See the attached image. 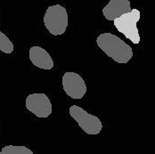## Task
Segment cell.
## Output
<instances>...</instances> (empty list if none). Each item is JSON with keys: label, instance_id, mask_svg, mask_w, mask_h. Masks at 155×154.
<instances>
[{"label": "cell", "instance_id": "obj_1", "mask_svg": "<svg viewBox=\"0 0 155 154\" xmlns=\"http://www.w3.org/2000/svg\"><path fill=\"white\" fill-rule=\"evenodd\" d=\"M97 46L107 56L118 63H127L133 57V50L121 38L111 33L100 34L96 38Z\"/></svg>", "mask_w": 155, "mask_h": 154}, {"label": "cell", "instance_id": "obj_2", "mask_svg": "<svg viewBox=\"0 0 155 154\" xmlns=\"http://www.w3.org/2000/svg\"><path fill=\"white\" fill-rule=\"evenodd\" d=\"M44 24L52 35H62L68 27L66 8L58 4L49 6L44 16Z\"/></svg>", "mask_w": 155, "mask_h": 154}, {"label": "cell", "instance_id": "obj_3", "mask_svg": "<svg viewBox=\"0 0 155 154\" xmlns=\"http://www.w3.org/2000/svg\"><path fill=\"white\" fill-rule=\"evenodd\" d=\"M140 15L139 10L132 9L130 13L125 14L114 21V26L116 29L133 44H138L140 42V35L137 27V23L140 20Z\"/></svg>", "mask_w": 155, "mask_h": 154}, {"label": "cell", "instance_id": "obj_4", "mask_svg": "<svg viewBox=\"0 0 155 154\" xmlns=\"http://www.w3.org/2000/svg\"><path fill=\"white\" fill-rule=\"evenodd\" d=\"M70 115L87 135H98L103 129V124L99 118L89 114L78 105H72L70 108Z\"/></svg>", "mask_w": 155, "mask_h": 154}, {"label": "cell", "instance_id": "obj_5", "mask_svg": "<svg viewBox=\"0 0 155 154\" xmlns=\"http://www.w3.org/2000/svg\"><path fill=\"white\" fill-rule=\"evenodd\" d=\"M64 92L72 99H81L87 93V86L83 77L75 72H65L62 76Z\"/></svg>", "mask_w": 155, "mask_h": 154}, {"label": "cell", "instance_id": "obj_6", "mask_svg": "<svg viewBox=\"0 0 155 154\" xmlns=\"http://www.w3.org/2000/svg\"><path fill=\"white\" fill-rule=\"evenodd\" d=\"M26 108L38 118H47L52 113V103L45 93H31L28 95Z\"/></svg>", "mask_w": 155, "mask_h": 154}, {"label": "cell", "instance_id": "obj_7", "mask_svg": "<svg viewBox=\"0 0 155 154\" xmlns=\"http://www.w3.org/2000/svg\"><path fill=\"white\" fill-rule=\"evenodd\" d=\"M131 11L129 0H110L103 9V14L108 21H114L117 18Z\"/></svg>", "mask_w": 155, "mask_h": 154}, {"label": "cell", "instance_id": "obj_8", "mask_svg": "<svg viewBox=\"0 0 155 154\" xmlns=\"http://www.w3.org/2000/svg\"><path fill=\"white\" fill-rule=\"evenodd\" d=\"M30 60L32 64L42 70H52L54 61L46 49L40 46H32L30 49Z\"/></svg>", "mask_w": 155, "mask_h": 154}, {"label": "cell", "instance_id": "obj_9", "mask_svg": "<svg viewBox=\"0 0 155 154\" xmlns=\"http://www.w3.org/2000/svg\"><path fill=\"white\" fill-rule=\"evenodd\" d=\"M0 154H34L33 152L25 146H15V145H7L4 147Z\"/></svg>", "mask_w": 155, "mask_h": 154}, {"label": "cell", "instance_id": "obj_10", "mask_svg": "<svg viewBox=\"0 0 155 154\" xmlns=\"http://www.w3.org/2000/svg\"><path fill=\"white\" fill-rule=\"evenodd\" d=\"M0 51L5 54H11L14 51V44L5 34L0 31Z\"/></svg>", "mask_w": 155, "mask_h": 154}]
</instances>
